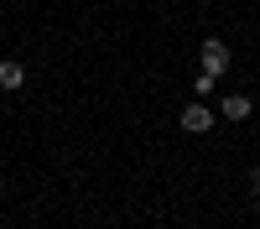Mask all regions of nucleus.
<instances>
[{"label":"nucleus","mask_w":260,"mask_h":229,"mask_svg":"<svg viewBox=\"0 0 260 229\" xmlns=\"http://www.w3.org/2000/svg\"><path fill=\"white\" fill-rule=\"evenodd\" d=\"M198 57H203V73H229V42H219V37H208L203 47H198Z\"/></svg>","instance_id":"nucleus-1"},{"label":"nucleus","mask_w":260,"mask_h":229,"mask_svg":"<svg viewBox=\"0 0 260 229\" xmlns=\"http://www.w3.org/2000/svg\"><path fill=\"white\" fill-rule=\"evenodd\" d=\"M182 130H187V136H208V130H213V110L192 99L187 110H182Z\"/></svg>","instance_id":"nucleus-2"},{"label":"nucleus","mask_w":260,"mask_h":229,"mask_svg":"<svg viewBox=\"0 0 260 229\" xmlns=\"http://www.w3.org/2000/svg\"><path fill=\"white\" fill-rule=\"evenodd\" d=\"M21 83H26V62H21V57H6V62H0V89H21Z\"/></svg>","instance_id":"nucleus-3"},{"label":"nucleus","mask_w":260,"mask_h":229,"mask_svg":"<svg viewBox=\"0 0 260 229\" xmlns=\"http://www.w3.org/2000/svg\"><path fill=\"white\" fill-rule=\"evenodd\" d=\"M250 110H255V104H250L245 94H229V99H219V115H224L229 125H240V120H245Z\"/></svg>","instance_id":"nucleus-4"},{"label":"nucleus","mask_w":260,"mask_h":229,"mask_svg":"<svg viewBox=\"0 0 260 229\" xmlns=\"http://www.w3.org/2000/svg\"><path fill=\"white\" fill-rule=\"evenodd\" d=\"M213 83H219L213 73H198V78H192V94H198V99H208V94H213Z\"/></svg>","instance_id":"nucleus-5"},{"label":"nucleus","mask_w":260,"mask_h":229,"mask_svg":"<svg viewBox=\"0 0 260 229\" xmlns=\"http://www.w3.org/2000/svg\"><path fill=\"white\" fill-rule=\"evenodd\" d=\"M250 193L260 198V167H255V172H250Z\"/></svg>","instance_id":"nucleus-6"}]
</instances>
